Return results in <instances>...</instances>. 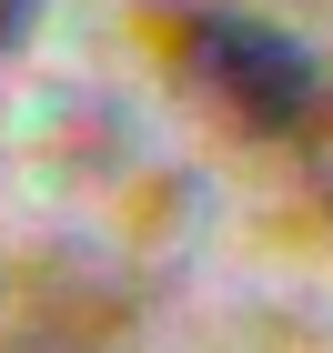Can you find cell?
<instances>
[{"label":"cell","mask_w":333,"mask_h":353,"mask_svg":"<svg viewBox=\"0 0 333 353\" xmlns=\"http://www.w3.org/2000/svg\"><path fill=\"white\" fill-rule=\"evenodd\" d=\"M162 61H172V81L192 91L222 132H243V141L303 132L313 101H323V71H313L303 41L283 21H263V10H222V0L172 10L162 21Z\"/></svg>","instance_id":"6da1fadb"},{"label":"cell","mask_w":333,"mask_h":353,"mask_svg":"<svg viewBox=\"0 0 333 353\" xmlns=\"http://www.w3.org/2000/svg\"><path fill=\"white\" fill-rule=\"evenodd\" d=\"M293 141H303V192H313V202L333 212V91L313 101V121H303Z\"/></svg>","instance_id":"7a4b0ae2"},{"label":"cell","mask_w":333,"mask_h":353,"mask_svg":"<svg viewBox=\"0 0 333 353\" xmlns=\"http://www.w3.org/2000/svg\"><path fill=\"white\" fill-rule=\"evenodd\" d=\"M30 30H41V0H0V61H10V51H21V41H30Z\"/></svg>","instance_id":"3957f363"}]
</instances>
